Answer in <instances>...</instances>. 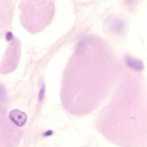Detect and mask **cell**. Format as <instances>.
Instances as JSON below:
<instances>
[{
    "mask_svg": "<svg viewBox=\"0 0 147 147\" xmlns=\"http://www.w3.org/2000/svg\"><path fill=\"white\" fill-rule=\"evenodd\" d=\"M9 118L14 123L19 127L24 126L27 121L26 114L17 109H14L10 111Z\"/></svg>",
    "mask_w": 147,
    "mask_h": 147,
    "instance_id": "6da1fadb",
    "label": "cell"
},
{
    "mask_svg": "<svg viewBox=\"0 0 147 147\" xmlns=\"http://www.w3.org/2000/svg\"><path fill=\"white\" fill-rule=\"evenodd\" d=\"M44 87H42L41 89V91L40 92V94H39V99L40 100H42L43 96H44Z\"/></svg>",
    "mask_w": 147,
    "mask_h": 147,
    "instance_id": "7a4b0ae2",
    "label": "cell"
},
{
    "mask_svg": "<svg viewBox=\"0 0 147 147\" xmlns=\"http://www.w3.org/2000/svg\"><path fill=\"white\" fill-rule=\"evenodd\" d=\"M6 39L7 41H10L13 38V35L10 32H8L6 34Z\"/></svg>",
    "mask_w": 147,
    "mask_h": 147,
    "instance_id": "3957f363",
    "label": "cell"
}]
</instances>
